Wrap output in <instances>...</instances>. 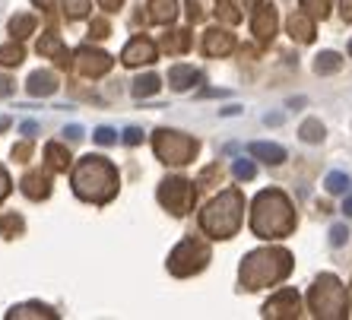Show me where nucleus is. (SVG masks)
<instances>
[{"mask_svg": "<svg viewBox=\"0 0 352 320\" xmlns=\"http://www.w3.org/2000/svg\"><path fill=\"white\" fill-rule=\"evenodd\" d=\"M292 229H295L292 200L276 187L261 190L254 197V206H251V231H254L257 238L276 241V238L292 235Z\"/></svg>", "mask_w": 352, "mask_h": 320, "instance_id": "nucleus-1", "label": "nucleus"}, {"mask_svg": "<svg viewBox=\"0 0 352 320\" xmlns=\"http://www.w3.org/2000/svg\"><path fill=\"white\" fill-rule=\"evenodd\" d=\"M74 194L86 203H108V200H115L118 194V168L108 162L105 156H86L76 162L74 168Z\"/></svg>", "mask_w": 352, "mask_h": 320, "instance_id": "nucleus-2", "label": "nucleus"}, {"mask_svg": "<svg viewBox=\"0 0 352 320\" xmlns=\"http://www.w3.org/2000/svg\"><path fill=\"white\" fill-rule=\"evenodd\" d=\"M289 273H292V254L289 251H283V247H261V251L245 257L238 279H241L245 288L254 292V288H267L283 282Z\"/></svg>", "mask_w": 352, "mask_h": 320, "instance_id": "nucleus-3", "label": "nucleus"}, {"mask_svg": "<svg viewBox=\"0 0 352 320\" xmlns=\"http://www.w3.org/2000/svg\"><path fill=\"white\" fill-rule=\"evenodd\" d=\"M241 219H245V197H241V190L229 187L204 206V213H200V229H204L210 238L226 241L241 229Z\"/></svg>", "mask_w": 352, "mask_h": 320, "instance_id": "nucleus-4", "label": "nucleus"}, {"mask_svg": "<svg viewBox=\"0 0 352 320\" xmlns=\"http://www.w3.org/2000/svg\"><path fill=\"white\" fill-rule=\"evenodd\" d=\"M308 308H311V314L318 320H343L346 308H349L343 282L336 279V276H330V273L318 276L311 292H308Z\"/></svg>", "mask_w": 352, "mask_h": 320, "instance_id": "nucleus-5", "label": "nucleus"}, {"mask_svg": "<svg viewBox=\"0 0 352 320\" xmlns=\"http://www.w3.org/2000/svg\"><path fill=\"white\" fill-rule=\"evenodd\" d=\"M153 149H156V156L162 159L165 165H188L194 162L197 156V140L188 137V133H178V130H156L153 137Z\"/></svg>", "mask_w": 352, "mask_h": 320, "instance_id": "nucleus-6", "label": "nucleus"}, {"mask_svg": "<svg viewBox=\"0 0 352 320\" xmlns=\"http://www.w3.org/2000/svg\"><path fill=\"white\" fill-rule=\"evenodd\" d=\"M206 263H210V247H206L200 238H184L172 254H168V273L184 279V276L200 273Z\"/></svg>", "mask_w": 352, "mask_h": 320, "instance_id": "nucleus-7", "label": "nucleus"}, {"mask_svg": "<svg viewBox=\"0 0 352 320\" xmlns=\"http://www.w3.org/2000/svg\"><path fill=\"white\" fill-rule=\"evenodd\" d=\"M194 197H197V190L188 178H165L162 187H159V203L172 216L190 213L194 209Z\"/></svg>", "mask_w": 352, "mask_h": 320, "instance_id": "nucleus-8", "label": "nucleus"}, {"mask_svg": "<svg viewBox=\"0 0 352 320\" xmlns=\"http://www.w3.org/2000/svg\"><path fill=\"white\" fill-rule=\"evenodd\" d=\"M298 314H302V298H298L295 288H283L263 304V317L267 320H295Z\"/></svg>", "mask_w": 352, "mask_h": 320, "instance_id": "nucleus-9", "label": "nucleus"}, {"mask_svg": "<svg viewBox=\"0 0 352 320\" xmlns=\"http://www.w3.org/2000/svg\"><path fill=\"white\" fill-rule=\"evenodd\" d=\"M76 70H80L82 76H105L108 70H111V54H105V51H98V48H89V45H82L80 51H76Z\"/></svg>", "mask_w": 352, "mask_h": 320, "instance_id": "nucleus-10", "label": "nucleus"}, {"mask_svg": "<svg viewBox=\"0 0 352 320\" xmlns=\"http://www.w3.org/2000/svg\"><path fill=\"white\" fill-rule=\"evenodd\" d=\"M121 60L124 67H143V64H153L156 60V45L149 38H143V35H137V38L127 41V48L121 51Z\"/></svg>", "mask_w": 352, "mask_h": 320, "instance_id": "nucleus-11", "label": "nucleus"}, {"mask_svg": "<svg viewBox=\"0 0 352 320\" xmlns=\"http://www.w3.org/2000/svg\"><path fill=\"white\" fill-rule=\"evenodd\" d=\"M232 48H235V35L226 32V29H206L204 35V51L210 54V58H226V54H232Z\"/></svg>", "mask_w": 352, "mask_h": 320, "instance_id": "nucleus-12", "label": "nucleus"}, {"mask_svg": "<svg viewBox=\"0 0 352 320\" xmlns=\"http://www.w3.org/2000/svg\"><path fill=\"white\" fill-rule=\"evenodd\" d=\"M251 32H254L257 41H270L273 35H276V10L270 7V3H261L254 13V19H251Z\"/></svg>", "mask_w": 352, "mask_h": 320, "instance_id": "nucleus-13", "label": "nucleus"}, {"mask_svg": "<svg viewBox=\"0 0 352 320\" xmlns=\"http://www.w3.org/2000/svg\"><path fill=\"white\" fill-rule=\"evenodd\" d=\"M286 29L289 35H292L295 41H302V45H311L314 41V16L311 13H292V16L286 19Z\"/></svg>", "mask_w": 352, "mask_h": 320, "instance_id": "nucleus-14", "label": "nucleus"}, {"mask_svg": "<svg viewBox=\"0 0 352 320\" xmlns=\"http://www.w3.org/2000/svg\"><path fill=\"white\" fill-rule=\"evenodd\" d=\"M19 190L29 200H45V197H51V178L41 172H29L23 178V184H19Z\"/></svg>", "mask_w": 352, "mask_h": 320, "instance_id": "nucleus-15", "label": "nucleus"}, {"mask_svg": "<svg viewBox=\"0 0 352 320\" xmlns=\"http://www.w3.org/2000/svg\"><path fill=\"white\" fill-rule=\"evenodd\" d=\"M194 82H200V70H197V67L175 64L172 70H168V86H172L175 92H184V89H190Z\"/></svg>", "mask_w": 352, "mask_h": 320, "instance_id": "nucleus-16", "label": "nucleus"}, {"mask_svg": "<svg viewBox=\"0 0 352 320\" xmlns=\"http://www.w3.org/2000/svg\"><path fill=\"white\" fill-rule=\"evenodd\" d=\"M58 92V76L51 70H38L29 76V95H54Z\"/></svg>", "mask_w": 352, "mask_h": 320, "instance_id": "nucleus-17", "label": "nucleus"}, {"mask_svg": "<svg viewBox=\"0 0 352 320\" xmlns=\"http://www.w3.org/2000/svg\"><path fill=\"white\" fill-rule=\"evenodd\" d=\"M178 16V0H149V19L156 25H168Z\"/></svg>", "mask_w": 352, "mask_h": 320, "instance_id": "nucleus-18", "label": "nucleus"}, {"mask_svg": "<svg viewBox=\"0 0 352 320\" xmlns=\"http://www.w3.org/2000/svg\"><path fill=\"white\" fill-rule=\"evenodd\" d=\"M38 54L41 58H58V60H67V48L64 41H60L58 32H45L38 41Z\"/></svg>", "mask_w": 352, "mask_h": 320, "instance_id": "nucleus-19", "label": "nucleus"}, {"mask_svg": "<svg viewBox=\"0 0 352 320\" xmlns=\"http://www.w3.org/2000/svg\"><path fill=\"white\" fill-rule=\"evenodd\" d=\"M10 320H23V317H48V320H54L58 314L51 311L48 304H38V301H29V304H16L13 311L7 314Z\"/></svg>", "mask_w": 352, "mask_h": 320, "instance_id": "nucleus-20", "label": "nucleus"}, {"mask_svg": "<svg viewBox=\"0 0 352 320\" xmlns=\"http://www.w3.org/2000/svg\"><path fill=\"white\" fill-rule=\"evenodd\" d=\"M251 156L263 159L267 165H279L286 162V149L276 146V143H251Z\"/></svg>", "mask_w": 352, "mask_h": 320, "instance_id": "nucleus-21", "label": "nucleus"}, {"mask_svg": "<svg viewBox=\"0 0 352 320\" xmlns=\"http://www.w3.org/2000/svg\"><path fill=\"white\" fill-rule=\"evenodd\" d=\"M45 159H48L51 172H67V165H70V152H67L60 143H48V146H45Z\"/></svg>", "mask_w": 352, "mask_h": 320, "instance_id": "nucleus-22", "label": "nucleus"}, {"mask_svg": "<svg viewBox=\"0 0 352 320\" xmlns=\"http://www.w3.org/2000/svg\"><path fill=\"white\" fill-rule=\"evenodd\" d=\"M159 86H162V82H159V76L156 73H146V76H137V80H133L131 92L137 95V99H149V95H156V92H159Z\"/></svg>", "mask_w": 352, "mask_h": 320, "instance_id": "nucleus-23", "label": "nucleus"}, {"mask_svg": "<svg viewBox=\"0 0 352 320\" xmlns=\"http://www.w3.org/2000/svg\"><path fill=\"white\" fill-rule=\"evenodd\" d=\"M343 67V58L336 54V51H320L318 60H314V70H318L320 76H327V73H336Z\"/></svg>", "mask_w": 352, "mask_h": 320, "instance_id": "nucleus-24", "label": "nucleus"}, {"mask_svg": "<svg viewBox=\"0 0 352 320\" xmlns=\"http://www.w3.org/2000/svg\"><path fill=\"white\" fill-rule=\"evenodd\" d=\"M165 51H168V54H178V51H188L190 48V32L188 29H175V32H168L165 35Z\"/></svg>", "mask_w": 352, "mask_h": 320, "instance_id": "nucleus-25", "label": "nucleus"}, {"mask_svg": "<svg viewBox=\"0 0 352 320\" xmlns=\"http://www.w3.org/2000/svg\"><path fill=\"white\" fill-rule=\"evenodd\" d=\"M35 16H29V13H19V16L10 19V32H13V38H25V35L35 32Z\"/></svg>", "mask_w": 352, "mask_h": 320, "instance_id": "nucleus-26", "label": "nucleus"}, {"mask_svg": "<svg viewBox=\"0 0 352 320\" xmlns=\"http://www.w3.org/2000/svg\"><path fill=\"white\" fill-rule=\"evenodd\" d=\"M298 137H302L305 143H320V140H324V124H320L318 117H308V121L302 124Z\"/></svg>", "mask_w": 352, "mask_h": 320, "instance_id": "nucleus-27", "label": "nucleus"}, {"mask_svg": "<svg viewBox=\"0 0 352 320\" xmlns=\"http://www.w3.org/2000/svg\"><path fill=\"white\" fill-rule=\"evenodd\" d=\"M23 48L19 45H3L0 48V67H16V64H23Z\"/></svg>", "mask_w": 352, "mask_h": 320, "instance_id": "nucleus-28", "label": "nucleus"}, {"mask_svg": "<svg viewBox=\"0 0 352 320\" xmlns=\"http://www.w3.org/2000/svg\"><path fill=\"white\" fill-rule=\"evenodd\" d=\"M216 16L222 19V23H229V25H235L238 19H241V10L232 3V0H219V7H216Z\"/></svg>", "mask_w": 352, "mask_h": 320, "instance_id": "nucleus-29", "label": "nucleus"}, {"mask_svg": "<svg viewBox=\"0 0 352 320\" xmlns=\"http://www.w3.org/2000/svg\"><path fill=\"white\" fill-rule=\"evenodd\" d=\"M64 16L67 19L89 16V0H64Z\"/></svg>", "mask_w": 352, "mask_h": 320, "instance_id": "nucleus-30", "label": "nucleus"}, {"mask_svg": "<svg viewBox=\"0 0 352 320\" xmlns=\"http://www.w3.org/2000/svg\"><path fill=\"white\" fill-rule=\"evenodd\" d=\"M330 3H333V0H302L305 13H311L314 19H327L330 16Z\"/></svg>", "mask_w": 352, "mask_h": 320, "instance_id": "nucleus-31", "label": "nucleus"}, {"mask_svg": "<svg viewBox=\"0 0 352 320\" xmlns=\"http://www.w3.org/2000/svg\"><path fill=\"white\" fill-rule=\"evenodd\" d=\"M324 187H327L330 194H346V190H349V178H346L343 172H330L327 181H324Z\"/></svg>", "mask_w": 352, "mask_h": 320, "instance_id": "nucleus-32", "label": "nucleus"}, {"mask_svg": "<svg viewBox=\"0 0 352 320\" xmlns=\"http://www.w3.org/2000/svg\"><path fill=\"white\" fill-rule=\"evenodd\" d=\"M0 231H3L7 238H16L19 231H23V219H19V216H3V219H0Z\"/></svg>", "mask_w": 352, "mask_h": 320, "instance_id": "nucleus-33", "label": "nucleus"}, {"mask_svg": "<svg viewBox=\"0 0 352 320\" xmlns=\"http://www.w3.org/2000/svg\"><path fill=\"white\" fill-rule=\"evenodd\" d=\"M257 174V168H254V162L251 159H238L235 162V178L238 181H251Z\"/></svg>", "mask_w": 352, "mask_h": 320, "instance_id": "nucleus-34", "label": "nucleus"}, {"mask_svg": "<svg viewBox=\"0 0 352 320\" xmlns=\"http://www.w3.org/2000/svg\"><path fill=\"white\" fill-rule=\"evenodd\" d=\"M346 238H349V229H346V225H333V229H330V244L333 247L346 244Z\"/></svg>", "mask_w": 352, "mask_h": 320, "instance_id": "nucleus-35", "label": "nucleus"}, {"mask_svg": "<svg viewBox=\"0 0 352 320\" xmlns=\"http://www.w3.org/2000/svg\"><path fill=\"white\" fill-rule=\"evenodd\" d=\"M115 140H118V137H115V130H111V127H98V130H96V143H102V146H111Z\"/></svg>", "mask_w": 352, "mask_h": 320, "instance_id": "nucleus-36", "label": "nucleus"}, {"mask_svg": "<svg viewBox=\"0 0 352 320\" xmlns=\"http://www.w3.org/2000/svg\"><path fill=\"white\" fill-rule=\"evenodd\" d=\"M10 187H13V181H10V174H7V168L0 165V203L7 200V194H10Z\"/></svg>", "mask_w": 352, "mask_h": 320, "instance_id": "nucleus-37", "label": "nucleus"}, {"mask_svg": "<svg viewBox=\"0 0 352 320\" xmlns=\"http://www.w3.org/2000/svg\"><path fill=\"white\" fill-rule=\"evenodd\" d=\"M124 143H127V146H137L140 140H143V130H137V127H127V130H124V137H121Z\"/></svg>", "mask_w": 352, "mask_h": 320, "instance_id": "nucleus-38", "label": "nucleus"}, {"mask_svg": "<svg viewBox=\"0 0 352 320\" xmlns=\"http://www.w3.org/2000/svg\"><path fill=\"white\" fill-rule=\"evenodd\" d=\"M29 152H32V143H19V146H13V159H19V162H25Z\"/></svg>", "mask_w": 352, "mask_h": 320, "instance_id": "nucleus-39", "label": "nucleus"}, {"mask_svg": "<svg viewBox=\"0 0 352 320\" xmlns=\"http://www.w3.org/2000/svg\"><path fill=\"white\" fill-rule=\"evenodd\" d=\"M13 89H16V86H13V80H10V76H0V99L13 95Z\"/></svg>", "mask_w": 352, "mask_h": 320, "instance_id": "nucleus-40", "label": "nucleus"}, {"mask_svg": "<svg viewBox=\"0 0 352 320\" xmlns=\"http://www.w3.org/2000/svg\"><path fill=\"white\" fill-rule=\"evenodd\" d=\"M92 35H96V38H105V35H108V23H105V19H96V23H92Z\"/></svg>", "mask_w": 352, "mask_h": 320, "instance_id": "nucleus-41", "label": "nucleus"}, {"mask_svg": "<svg viewBox=\"0 0 352 320\" xmlns=\"http://www.w3.org/2000/svg\"><path fill=\"white\" fill-rule=\"evenodd\" d=\"M121 3H124V0H98V7L108 10V13H115V10H121Z\"/></svg>", "mask_w": 352, "mask_h": 320, "instance_id": "nucleus-42", "label": "nucleus"}, {"mask_svg": "<svg viewBox=\"0 0 352 320\" xmlns=\"http://www.w3.org/2000/svg\"><path fill=\"white\" fill-rule=\"evenodd\" d=\"M340 13H343L346 23H352V0H340Z\"/></svg>", "mask_w": 352, "mask_h": 320, "instance_id": "nucleus-43", "label": "nucleus"}, {"mask_svg": "<svg viewBox=\"0 0 352 320\" xmlns=\"http://www.w3.org/2000/svg\"><path fill=\"white\" fill-rule=\"evenodd\" d=\"M67 133H70V140H80V137H82V130H80V127H70V130H67Z\"/></svg>", "mask_w": 352, "mask_h": 320, "instance_id": "nucleus-44", "label": "nucleus"}, {"mask_svg": "<svg viewBox=\"0 0 352 320\" xmlns=\"http://www.w3.org/2000/svg\"><path fill=\"white\" fill-rule=\"evenodd\" d=\"M343 213H346V216H352V194H349V197H346V203H343Z\"/></svg>", "mask_w": 352, "mask_h": 320, "instance_id": "nucleus-45", "label": "nucleus"}, {"mask_svg": "<svg viewBox=\"0 0 352 320\" xmlns=\"http://www.w3.org/2000/svg\"><path fill=\"white\" fill-rule=\"evenodd\" d=\"M32 3H35V7H41V10H48L54 0H32Z\"/></svg>", "mask_w": 352, "mask_h": 320, "instance_id": "nucleus-46", "label": "nucleus"}, {"mask_svg": "<svg viewBox=\"0 0 352 320\" xmlns=\"http://www.w3.org/2000/svg\"><path fill=\"white\" fill-rule=\"evenodd\" d=\"M238 3H241V7H257L261 0H238Z\"/></svg>", "mask_w": 352, "mask_h": 320, "instance_id": "nucleus-47", "label": "nucleus"}, {"mask_svg": "<svg viewBox=\"0 0 352 320\" xmlns=\"http://www.w3.org/2000/svg\"><path fill=\"white\" fill-rule=\"evenodd\" d=\"M349 54H352V41H349Z\"/></svg>", "mask_w": 352, "mask_h": 320, "instance_id": "nucleus-48", "label": "nucleus"}]
</instances>
